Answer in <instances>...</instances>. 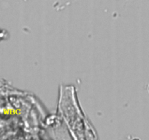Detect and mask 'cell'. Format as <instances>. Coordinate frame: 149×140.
I'll list each match as a JSON object with an SVG mask.
<instances>
[{
    "mask_svg": "<svg viewBox=\"0 0 149 140\" xmlns=\"http://www.w3.org/2000/svg\"><path fill=\"white\" fill-rule=\"evenodd\" d=\"M148 93H149V85H148Z\"/></svg>",
    "mask_w": 149,
    "mask_h": 140,
    "instance_id": "obj_1",
    "label": "cell"
}]
</instances>
